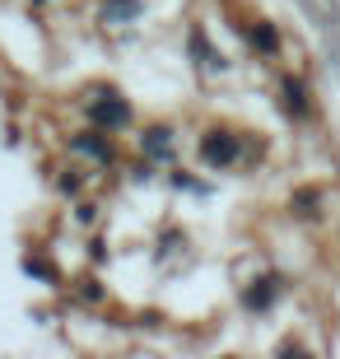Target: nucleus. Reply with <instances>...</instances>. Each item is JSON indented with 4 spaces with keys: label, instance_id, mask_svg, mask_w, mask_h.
Wrapping results in <instances>:
<instances>
[{
    "label": "nucleus",
    "instance_id": "obj_3",
    "mask_svg": "<svg viewBox=\"0 0 340 359\" xmlns=\"http://www.w3.org/2000/svg\"><path fill=\"white\" fill-rule=\"evenodd\" d=\"M233 140H229V135H219V140H205V159L210 163H229V159H233Z\"/></svg>",
    "mask_w": 340,
    "mask_h": 359
},
{
    "label": "nucleus",
    "instance_id": "obj_2",
    "mask_svg": "<svg viewBox=\"0 0 340 359\" xmlns=\"http://www.w3.org/2000/svg\"><path fill=\"white\" fill-rule=\"evenodd\" d=\"M126 117H131V112H126V103H117V98H107V103H93V121H103V126H121Z\"/></svg>",
    "mask_w": 340,
    "mask_h": 359
},
{
    "label": "nucleus",
    "instance_id": "obj_1",
    "mask_svg": "<svg viewBox=\"0 0 340 359\" xmlns=\"http://www.w3.org/2000/svg\"><path fill=\"white\" fill-rule=\"evenodd\" d=\"M308 10H313V19L331 33V42L340 47V0H303Z\"/></svg>",
    "mask_w": 340,
    "mask_h": 359
}]
</instances>
